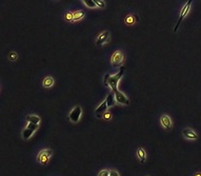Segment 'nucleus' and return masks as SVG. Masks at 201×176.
<instances>
[{
  "mask_svg": "<svg viewBox=\"0 0 201 176\" xmlns=\"http://www.w3.org/2000/svg\"><path fill=\"white\" fill-rule=\"evenodd\" d=\"M64 20L67 22H73V12H67L64 15Z\"/></svg>",
  "mask_w": 201,
  "mask_h": 176,
  "instance_id": "aec40b11",
  "label": "nucleus"
},
{
  "mask_svg": "<svg viewBox=\"0 0 201 176\" xmlns=\"http://www.w3.org/2000/svg\"><path fill=\"white\" fill-rule=\"evenodd\" d=\"M94 1L98 8H105V2H104L103 0H94Z\"/></svg>",
  "mask_w": 201,
  "mask_h": 176,
  "instance_id": "412c9836",
  "label": "nucleus"
},
{
  "mask_svg": "<svg viewBox=\"0 0 201 176\" xmlns=\"http://www.w3.org/2000/svg\"><path fill=\"white\" fill-rule=\"evenodd\" d=\"M110 176H120L119 172L116 171V170H111L110 171Z\"/></svg>",
  "mask_w": 201,
  "mask_h": 176,
  "instance_id": "393cba45",
  "label": "nucleus"
},
{
  "mask_svg": "<svg viewBox=\"0 0 201 176\" xmlns=\"http://www.w3.org/2000/svg\"><path fill=\"white\" fill-rule=\"evenodd\" d=\"M105 103H106V104H107V108H111V107H114V106H115V104H116V99H115L114 93L111 92L109 95L106 96Z\"/></svg>",
  "mask_w": 201,
  "mask_h": 176,
  "instance_id": "2eb2a0df",
  "label": "nucleus"
},
{
  "mask_svg": "<svg viewBox=\"0 0 201 176\" xmlns=\"http://www.w3.org/2000/svg\"><path fill=\"white\" fill-rule=\"evenodd\" d=\"M103 119V120H111V118H112V114L111 113H109V112H105L104 114L102 115V117H101Z\"/></svg>",
  "mask_w": 201,
  "mask_h": 176,
  "instance_id": "5701e85b",
  "label": "nucleus"
},
{
  "mask_svg": "<svg viewBox=\"0 0 201 176\" xmlns=\"http://www.w3.org/2000/svg\"><path fill=\"white\" fill-rule=\"evenodd\" d=\"M35 131L36 130L30 129V128L25 127V129H23V131H22V138H23L24 140H29L30 138L33 136L34 133H35Z\"/></svg>",
  "mask_w": 201,
  "mask_h": 176,
  "instance_id": "ddd939ff",
  "label": "nucleus"
},
{
  "mask_svg": "<svg viewBox=\"0 0 201 176\" xmlns=\"http://www.w3.org/2000/svg\"><path fill=\"white\" fill-rule=\"evenodd\" d=\"M84 3V5H86L87 8H97V5H96L95 3V1L94 0H83L82 1Z\"/></svg>",
  "mask_w": 201,
  "mask_h": 176,
  "instance_id": "a211bd4d",
  "label": "nucleus"
},
{
  "mask_svg": "<svg viewBox=\"0 0 201 176\" xmlns=\"http://www.w3.org/2000/svg\"><path fill=\"white\" fill-rule=\"evenodd\" d=\"M83 17H84L83 11H76V12H73V22L81 20Z\"/></svg>",
  "mask_w": 201,
  "mask_h": 176,
  "instance_id": "f3484780",
  "label": "nucleus"
},
{
  "mask_svg": "<svg viewBox=\"0 0 201 176\" xmlns=\"http://www.w3.org/2000/svg\"><path fill=\"white\" fill-rule=\"evenodd\" d=\"M97 176H110V171H109V170H106V169L101 170V171L98 173Z\"/></svg>",
  "mask_w": 201,
  "mask_h": 176,
  "instance_id": "4be33fe9",
  "label": "nucleus"
},
{
  "mask_svg": "<svg viewBox=\"0 0 201 176\" xmlns=\"http://www.w3.org/2000/svg\"><path fill=\"white\" fill-rule=\"evenodd\" d=\"M182 135L185 139L188 140H197L198 139V134L194 130H192L191 128H185L182 130Z\"/></svg>",
  "mask_w": 201,
  "mask_h": 176,
  "instance_id": "1a4fd4ad",
  "label": "nucleus"
},
{
  "mask_svg": "<svg viewBox=\"0 0 201 176\" xmlns=\"http://www.w3.org/2000/svg\"><path fill=\"white\" fill-rule=\"evenodd\" d=\"M160 123H161V126L163 127V129L166 130V131H171V130H172L173 123H172L171 117H169V115L163 114L162 116H161V117H160Z\"/></svg>",
  "mask_w": 201,
  "mask_h": 176,
  "instance_id": "6e6552de",
  "label": "nucleus"
},
{
  "mask_svg": "<svg viewBox=\"0 0 201 176\" xmlns=\"http://www.w3.org/2000/svg\"><path fill=\"white\" fill-rule=\"evenodd\" d=\"M194 176H201V173H200V172H196V173L194 174Z\"/></svg>",
  "mask_w": 201,
  "mask_h": 176,
  "instance_id": "a878e982",
  "label": "nucleus"
},
{
  "mask_svg": "<svg viewBox=\"0 0 201 176\" xmlns=\"http://www.w3.org/2000/svg\"><path fill=\"white\" fill-rule=\"evenodd\" d=\"M7 58H8V60H10V61H16L17 58H18V55H17L16 52H14V51H13V52L8 53Z\"/></svg>",
  "mask_w": 201,
  "mask_h": 176,
  "instance_id": "6ab92c4d",
  "label": "nucleus"
},
{
  "mask_svg": "<svg viewBox=\"0 0 201 176\" xmlns=\"http://www.w3.org/2000/svg\"><path fill=\"white\" fill-rule=\"evenodd\" d=\"M145 176H150V175H145Z\"/></svg>",
  "mask_w": 201,
  "mask_h": 176,
  "instance_id": "bb28decb",
  "label": "nucleus"
},
{
  "mask_svg": "<svg viewBox=\"0 0 201 176\" xmlns=\"http://www.w3.org/2000/svg\"><path fill=\"white\" fill-rule=\"evenodd\" d=\"M123 59H124V55L121 51H116L114 52V54L112 55L111 57V63L112 66L114 68H118L119 66H121L123 62Z\"/></svg>",
  "mask_w": 201,
  "mask_h": 176,
  "instance_id": "39448f33",
  "label": "nucleus"
},
{
  "mask_svg": "<svg viewBox=\"0 0 201 176\" xmlns=\"http://www.w3.org/2000/svg\"><path fill=\"white\" fill-rule=\"evenodd\" d=\"M106 110H107V104L105 103V100H104L103 103H101V104H99L97 107V109L95 110V114L98 118H101L102 115L106 112Z\"/></svg>",
  "mask_w": 201,
  "mask_h": 176,
  "instance_id": "9d476101",
  "label": "nucleus"
},
{
  "mask_svg": "<svg viewBox=\"0 0 201 176\" xmlns=\"http://www.w3.org/2000/svg\"><path fill=\"white\" fill-rule=\"evenodd\" d=\"M113 92V91H112ZM114 95H115V99H116V103L123 104V106H130V99L126 97V95H124L122 92H120L119 90H116L114 91Z\"/></svg>",
  "mask_w": 201,
  "mask_h": 176,
  "instance_id": "423d86ee",
  "label": "nucleus"
},
{
  "mask_svg": "<svg viewBox=\"0 0 201 176\" xmlns=\"http://www.w3.org/2000/svg\"><path fill=\"white\" fill-rule=\"evenodd\" d=\"M53 151L51 149H43L38 153L37 155V161L40 164H47L50 158L52 157Z\"/></svg>",
  "mask_w": 201,
  "mask_h": 176,
  "instance_id": "f03ea898",
  "label": "nucleus"
},
{
  "mask_svg": "<svg viewBox=\"0 0 201 176\" xmlns=\"http://www.w3.org/2000/svg\"><path fill=\"white\" fill-rule=\"evenodd\" d=\"M191 5H192V0H189V1L184 4V7L182 8V10H181V12H180L179 19H178L177 23H176V25H175V28H174V32H177V30H178V28H179L180 23L182 22L183 19L185 18V16L189 14V8H191Z\"/></svg>",
  "mask_w": 201,
  "mask_h": 176,
  "instance_id": "7ed1b4c3",
  "label": "nucleus"
},
{
  "mask_svg": "<svg viewBox=\"0 0 201 176\" xmlns=\"http://www.w3.org/2000/svg\"><path fill=\"white\" fill-rule=\"evenodd\" d=\"M138 21H139V17H138L137 14H131V15L126 16L125 19H124V22H125L126 24H129V25L134 24V23H136V22H138Z\"/></svg>",
  "mask_w": 201,
  "mask_h": 176,
  "instance_id": "f8f14e48",
  "label": "nucleus"
},
{
  "mask_svg": "<svg viewBox=\"0 0 201 176\" xmlns=\"http://www.w3.org/2000/svg\"><path fill=\"white\" fill-rule=\"evenodd\" d=\"M124 74V67H121L119 69V72L117 74H115V75H109V74H106L105 76H104V84H105L106 87H110L112 89V91L114 92V91L118 90V82L121 79V77L123 76Z\"/></svg>",
  "mask_w": 201,
  "mask_h": 176,
  "instance_id": "f257e3e1",
  "label": "nucleus"
},
{
  "mask_svg": "<svg viewBox=\"0 0 201 176\" xmlns=\"http://www.w3.org/2000/svg\"><path fill=\"white\" fill-rule=\"evenodd\" d=\"M40 117L37 115H27V123H34V124H39L40 123Z\"/></svg>",
  "mask_w": 201,
  "mask_h": 176,
  "instance_id": "dca6fc26",
  "label": "nucleus"
},
{
  "mask_svg": "<svg viewBox=\"0 0 201 176\" xmlns=\"http://www.w3.org/2000/svg\"><path fill=\"white\" fill-rule=\"evenodd\" d=\"M136 153H137V157H138V159L140 160V163H145V160H146V152H145V150H144L142 147H138Z\"/></svg>",
  "mask_w": 201,
  "mask_h": 176,
  "instance_id": "9b49d317",
  "label": "nucleus"
},
{
  "mask_svg": "<svg viewBox=\"0 0 201 176\" xmlns=\"http://www.w3.org/2000/svg\"><path fill=\"white\" fill-rule=\"evenodd\" d=\"M54 84H55V80H54V78L52 76H47L43 80H42V86L44 88H47V89H50V88H52Z\"/></svg>",
  "mask_w": 201,
  "mask_h": 176,
  "instance_id": "4468645a",
  "label": "nucleus"
},
{
  "mask_svg": "<svg viewBox=\"0 0 201 176\" xmlns=\"http://www.w3.org/2000/svg\"><path fill=\"white\" fill-rule=\"evenodd\" d=\"M110 39V32L109 31H104V32L100 33L96 39V45L97 47H102L103 44H105Z\"/></svg>",
  "mask_w": 201,
  "mask_h": 176,
  "instance_id": "0eeeda50",
  "label": "nucleus"
},
{
  "mask_svg": "<svg viewBox=\"0 0 201 176\" xmlns=\"http://www.w3.org/2000/svg\"><path fill=\"white\" fill-rule=\"evenodd\" d=\"M27 128H30V129H34V130H37L38 128H39V124H34V123H27Z\"/></svg>",
  "mask_w": 201,
  "mask_h": 176,
  "instance_id": "b1692460",
  "label": "nucleus"
},
{
  "mask_svg": "<svg viewBox=\"0 0 201 176\" xmlns=\"http://www.w3.org/2000/svg\"><path fill=\"white\" fill-rule=\"evenodd\" d=\"M82 115V109L80 106H76L74 109L70 112L69 114V119L72 121L73 123H77L81 118Z\"/></svg>",
  "mask_w": 201,
  "mask_h": 176,
  "instance_id": "20e7f679",
  "label": "nucleus"
}]
</instances>
